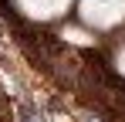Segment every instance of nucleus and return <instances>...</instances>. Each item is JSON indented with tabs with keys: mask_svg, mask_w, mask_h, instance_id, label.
<instances>
[{
	"mask_svg": "<svg viewBox=\"0 0 125 122\" xmlns=\"http://www.w3.org/2000/svg\"><path fill=\"white\" fill-rule=\"evenodd\" d=\"M84 17L95 24H115L125 17V0H84Z\"/></svg>",
	"mask_w": 125,
	"mask_h": 122,
	"instance_id": "nucleus-1",
	"label": "nucleus"
}]
</instances>
